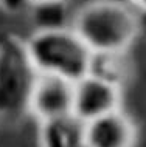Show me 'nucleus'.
<instances>
[{
	"mask_svg": "<svg viewBox=\"0 0 146 147\" xmlns=\"http://www.w3.org/2000/svg\"><path fill=\"white\" fill-rule=\"evenodd\" d=\"M93 54L129 51L140 36L139 13L124 0H92L75 14L72 26Z\"/></svg>",
	"mask_w": 146,
	"mask_h": 147,
	"instance_id": "1",
	"label": "nucleus"
},
{
	"mask_svg": "<svg viewBox=\"0 0 146 147\" xmlns=\"http://www.w3.org/2000/svg\"><path fill=\"white\" fill-rule=\"evenodd\" d=\"M26 48L39 74L78 82L90 71L93 53L72 28L34 31Z\"/></svg>",
	"mask_w": 146,
	"mask_h": 147,
	"instance_id": "2",
	"label": "nucleus"
},
{
	"mask_svg": "<svg viewBox=\"0 0 146 147\" xmlns=\"http://www.w3.org/2000/svg\"><path fill=\"white\" fill-rule=\"evenodd\" d=\"M37 76L26 40L14 33L0 34V119L16 121L28 113Z\"/></svg>",
	"mask_w": 146,
	"mask_h": 147,
	"instance_id": "3",
	"label": "nucleus"
},
{
	"mask_svg": "<svg viewBox=\"0 0 146 147\" xmlns=\"http://www.w3.org/2000/svg\"><path fill=\"white\" fill-rule=\"evenodd\" d=\"M123 88L87 74L73 84V115L81 121L104 116L121 109Z\"/></svg>",
	"mask_w": 146,
	"mask_h": 147,
	"instance_id": "4",
	"label": "nucleus"
},
{
	"mask_svg": "<svg viewBox=\"0 0 146 147\" xmlns=\"http://www.w3.org/2000/svg\"><path fill=\"white\" fill-rule=\"evenodd\" d=\"M28 113L39 122L73 113V82L39 74L30 99Z\"/></svg>",
	"mask_w": 146,
	"mask_h": 147,
	"instance_id": "5",
	"label": "nucleus"
},
{
	"mask_svg": "<svg viewBox=\"0 0 146 147\" xmlns=\"http://www.w3.org/2000/svg\"><path fill=\"white\" fill-rule=\"evenodd\" d=\"M139 130L123 109L86 122L87 147H135Z\"/></svg>",
	"mask_w": 146,
	"mask_h": 147,
	"instance_id": "6",
	"label": "nucleus"
},
{
	"mask_svg": "<svg viewBox=\"0 0 146 147\" xmlns=\"http://www.w3.org/2000/svg\"><path fill=\"white\" fill-rule=\"evenodd\" d=\"M39 147H87L86 122L75 115L39 122Z\"/></svg>",
	"mask_w": 146,
	"mask_h": 147,
	"instance_id": "7",
	"label": "nucleus"
},
{
	"mask_svg": "<svg viewBox=\"0 0 146 147\" xmlns=\"http://www.w3.org/2000/svg\"><path fill=\"white\" fill-rule=\"evenodd\" d=\"M89 74L123 88L134 74V62L128 51L93 54Z\"/></svg>",
	"mask_w": 146,
	"mask_h": 147,
	"instance_id": "8",
	"label": "nucleus"
},
{
	"mask_svg": "<svg viewBox=\"0 0 146 147\" xmlns=\"http://www.w3.org/2000/svg\"><path fill=\"white\" fill-rule=\"evenodd\" d=\"M65 2H37L31 5V19L37 26L36 31L67 28Z\"/></svg>",
	"mask_w": 146,
	"mask_h": 147,
	"instance_id": "9",
	"label": "nucleus"
},
{
	"mask_svg": "<svg viewBox=\"0 0 146 147\" xmlns=\"http://www.w3.org/2000/svg\"><path fill=\"white\" fill-rule=\"evenodd\" d=\"M31 5V0H0V9L8 14H19Z\"/></svg>",
	"mask_w": 146,
	"mask_h": 147,
	"instance_id": "10",
	"label": "nucleus"
},
{
	"mask_svg": "<svg viewBox=\"0 0 146 147\" xmlns=\"http://www.w3.org/2000/svg\"><path fill=\"white\" fill-rule=\"evenodd\" d=\"M137 11H146V0H124Z\"/></svg>",
	"mask_w": 146,
	"mask_h": 147,
	"instance_id": "11",
	"label": "nucleus"
},
{
	"mask_svg": "<svg viewBox=\"0 0 146 147\" xmlns=\"http://www.w3.org/2000/svg\"><path fill=\"white\" fill-rule=\"evenodd\" d=\"M139 13V25H140V34L146 33V11H137Z\"/></svg>",
	"mask_w": 146,
	"mask_h": 147,
	"instance_id": "12",
	"label": "nucleus"
},
{
	"mask_svg": "<svg viewBox=\"0 0 146 147\" xmlns=\"http://www.w3.org/2000/svg\"><path fill=\"white\" fill-rule=\"evenodd\" d=\"M37 2H65V0H31V3H37Z\"/></svg>",
	"mask_w": 146,
	"mask_h": 147,
	"instance_id": "13",
	"label": "nucleus"
}]
</instances>
